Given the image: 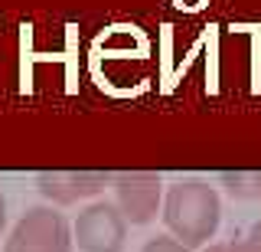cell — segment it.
I'll use <instances>...</instances> for the list:
<instances>
[{
  "label": "cell",
  "mask_w": 261,
  "mask_h": 252,
  "mask_svg": "<svg viewBox=\"0 0 261 252\" xmlns=\"http://www.w3.org/2000/svg\"><path fill=\"white\" fill-rule=\"evenodd\" d=\"M141 252H190V249L179 246L173 236H157V239H147Z\"/></svg>",
  "instance_id": "8"
},
{
  "label": "cell",
  "mask_w": 261,
  "mask_h": 252,
  "mask_svg": "<svg viewBox=\"0 0 261 252\" xmlns=\"http://www.w3.org/2000/svg\"><path fill=\"white\" fill-rule=\"evenodd\" d=\"M4 223H7V203H4V197H0V230H4Z\"/></svg>",
  "instance_id": "9"
},
{
  "label": "cell",
  "mask_w": 261,
  "mask_h": 252,
  "mask_svg": "<svg viewBox=\"0 0 261 252\" xmlns=\"http://www.w3.org/2000/svg\"><path fill=\"white\" fill-rule=\"evenodd\" d=\"M4 252H72V226L59 210L33 207L13 226Z\"/></svg>",
  "instance_id": "2"
},
{
  "label": "cell",
  "mask_w": 261,
  "mask_h": 252,
  "mask_svg": "<svg viewBox=\"0 0 261 252\" xmlns=\"http://www.w3.org/2000/svg\"><path fill=\"white\" fill-rule=\"evenodd\" d=\"M222 184L232 197L261 203V174L258 170H242V174H222Z\"/></svg>",
  "instance_id": "6"
},
{
  "label": "cell",
  "mask_w": 261,
  "mask_h": 252,
  "mask_svg": "<svg viewBox=\"0 0 261 252\" xmlns=\"http://www.w3.org/2000/svg\"><path fill=\"white\" fill-rule=\"evenodd\" d=\"M163 223L170 236L186 249H202L216 236L222 223V200H219L216 187L199 184V180H183L173 184L163 197Z\"/></svg>",
  "instance_id": "1"
},
{
  "label": "cell",
  "mask_w": 261,
  "mask_h": 252,
  "mask_svg": "<svg viewBox=\"0 0 261 252\" xmlns=\"http://www.w3.org/2000/svg\"><path fill=\"white\" fill-rule=\"evenodd\" d=\"M127 239V219L114 203H92L72 223V246L79 252H121Z\"/></svg>",
  "instance_id": "3"
},
{
  "label": "cell",
  "mask_w": 261,
  "mask_h": 252,
  "mask_svg": "<svg viewBox=\"0 0 261 252\" xmlns=\"http://www.w3.org/2000/svg\"><path fill=\"white\" fill-rule=\"evenodd\" d=\"M111 180L114 177L101 174V170H43V174L36 177V187L46 200L69 207V203L98 197Z\"/></svg>",
  "instance_id": "5"
},
{
  "label": "cell",
  "mask_w": 261,
  "mask_h": 252,
  "mask_svg": "<svg viewBox=\"0 0 261 252\" xmlns=\"http://www.w3.org/2000/svg\"><path fill=\"white\" fill-rule=\"evenodd\" d=\"M114 207L127 219V226L153 223L163 207V180L153 170H130L114 177Z\"/></svg>",
  "instance_id": "4"
},
{
  "label": "cell",
  "mask_w": 261,
  "mask_h": 252,
  "mask_svg": "<svg viewBox=\"0 0 261 252\" xmlns=\"http://www.w3.org/2000/svg\"><path fill=\"white\" fill-rule=\"evenodd\" d=\"M202 252H261V219L242 236V239H235V242H216V246H206Z\"/></svg>",
  "instance_id": "7"
}]
</instances>
